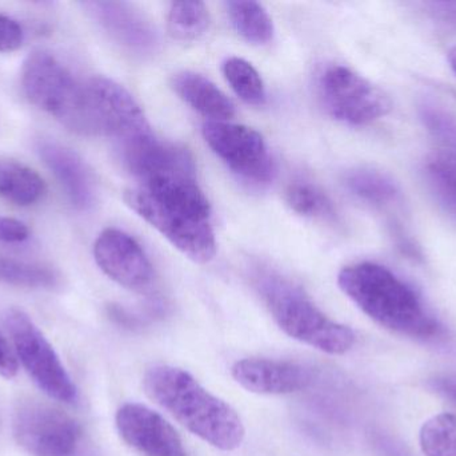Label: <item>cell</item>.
<instances>
[{
  "label": "cell",
  "mask_w": 456,
  "mask_h": 456,
  "mask_svg": "<svg viewBox=\"0 0 456 456\" xmlns=\"http://www.w3.org/2000/svg\"><path fill=\"white\" fill-rule=\"evenodd\" d=\"M143 387L158 406L216 449L232 452L243 444L246 431L235 410L184 369L152 367L144 375Z\"/></svg>",
  "instance_id": "1"
},
{
  "label": "cell",
  "mask_w": 456,
  "mask_h": 456,
  "mask_svg": "<svg viewBox=\"0 0 456 456\" xmlns=\"http://www.w3.org/2000/svg\"><path fill=\"white\" fill-rule=\"evenodd\" d=\"M338 284L362 312L388 331L415 339H433L442 332L415 289L383 265H351L339 273Z\"/></svg>",
  "instance_id": "2"
},
{
  "label": "cell",
  "mask_w": 456,
  "mask_h": 456,
  "mask_svg": "<svg viewBox=\"0 0 456 456\" xmlns=\"http://www.w3.org/2000/svg\"><path fill=\"white\" fill-rule=\"evenodd\" d=\"M21 87L32 104L72 133L104 134L88 85H82L48 51L37 50L27 56L21 69Z\"/></svg>",
  "instance_id": "3"
},
{
  "label": "cell",
  "mask_w": 456,
  "mask_h": 456,
  "mask_svg": "<svg viewBox=\"0 0 456 456\" xmlns=\"http://www.w3.org/2000/svg\"><path fill=\"white\" fill-rule=\"evenodd\" d=\"M256 286L273 320L292 339L329 355H343L355 344V335L347 326L327 318L291 281L262 272Z\"/></svg>",
  "instance_id": "4"
},
{
  "label": "cell",
  "mask_w": 456,
  "mask_h": 456,
  "mask_svg": "<svg viewBox=\"0 0 456 456\" xmlns=\"http://www.w3.org/2000/svg\"><path fill=\"white\" fill-rule=\"evenodd\" d=\"M5 327L12 340L16 358L32 382L48 398L61 403L77 402V390L56 351L23 311H8Z\"/></svg>",
  "instance_id": "5"
},
{
  "label": "cell",
  "mask_w": 456,
  "mask_h": 456,
  "mask_svg": "<svg viewBox=\"0 0 456 456\" xmlns=\"http://www.w3.org/2000/svg\"><path fill=\"white\" fill-rule=\"evenodd\" d=\"M12 435L31 456H77L82 444V430L71 417L34 399L16 406Z\"/></svg>",
  "instance_id": "6"
},
{
  "label": "cell",
  "mask_w": 456,
  "mask_h": 456,
  "mask_svg": "<svg viewBox=\"0 0 456 456\" xmlns=\"http://www.w3.org/2000/svg\"><path fill=\"white\" fill-rule=\"evenodd\" d=\"M319 95L331 117L353 126L375 122L393 106L382 88L342 64H332L322 72Z\"/></svg>",
  "instance_id": "7"
},
{
  "label": "cell",
  "mask_w": 456,
  "mask_h": 456,
  "mask_svg": "<svg viewBox=\"0 0 456 456\" xmlns=\"http://www.w3.org/2000/svg\"><path fill=\"white\" fill-rule=\"evenodd\" d=\"M125 201L136 214L192 261L206 264L216 257V241L210 221H203L170 208L141 187L127 190Z\"/></svg>",
  "instance_id": "8"
},
{
  "label": "cell",
  "mask_w": 456,
  "mask_h": 456,
  "mask_svg": "<svg viewBox=\"0 0 456 456\" xmlns=\"http://www.w3.org/2000/svg\"><path fill=\"white\" fill-rule=\"evenodd\" d=\"M203 137L211 150L241 178L256 184L273 178V158L265 139L254 129L211 120L203 126Z\"/></svg>",
  "instance_id": "9"
},
{
  "label": "cell",
  "mask_w": 456,
  "mask_h": 456,
  "mask_svg": "<svg viewBox=\"0 0 456 456\" xmlns=\"http://www.w3.org/2000/svg\"><path fill=\"white\" fill-rule=\"evenodd\" d=\"M87 85L103 133L117 141L118 149L154 134L138 102L119 83L109 78L96 77Z\"/></svg>",
  "instance_id": "10"
},
{
  "label": "cell",
  "mask_w": 456,
  "mask_h": 456,
  "mask_svg": "<svg viewBox=\"0 0 456 456\" xmlns=\"http://www.w3.org/2000/svg\"><path fill=\"white\" fill-rule=\"evenodd\" d=\"M98 267L111 280L130 291L143 292L151 286L154 269L142 246L127 233L106 229L94 245Z\"/></svg>",
  "instance_id": "11"
},
{
  "label": "cell",
  "mask_w": 456,
  "mask_h": 456,
  "mask_svg": "<svg viewBox=\"0 0 456 456\" xmlns=\"http://www.w3.org/2000/svg\"><path fill=\"white\" fill-rule=\"evenodd\" d=\"M120 438L146 456H186L181 436L158 412L143 404L128 403L115 417Z\"/></svg>",
  "instance_id": "12"
},
{
  "label": "cell",
  "mask_w": 456,
  "mask_h": 456,
  "mask_svg": "<svg viewBox=\"0 0 456 456\" xmlns=\"http://www.w3.org/2000/svg\"><path fill=\"white\" fill-rule=\"evenodd\" d=\"M232 377L249 393L286 395L305 390L313 382L310 369L291 361L243 359L232 367Z\"/></svg>",
  "instance_id": "13"
},
{
  "label": "cell",
  "mask_w": 456,
  "mask_h": 456,
  "mask_svg": "<svg viewBox=\"0 0 456 456\" xmlns=\"http://www.w3.org/2000/svg\"><path fill=\"white\" fill-rule=\"evenodd\" d=\"M86 12L120 45L136 53H149L157 45V35L142 13L127 3L83 2Z\"/></svg>",
  "instance_id": "14"
},
{
  "label": "cell",
  "mask_w": 456,
  "mask_h": 456,
  "mask_svg": "<svg viewBox=\"0 0 456 456\" xmlns=\"http://www.w3.org/2000/svg\"><path fill=\"white\" fill-rule=\"evenodd\" d=\"M37 150L63 187L69 203L77 211H88L95 203V187L77 153L53 141H40Z\"/></svg>",
  "instance_id": "15"
},
{
  "label": "cell",
  "mask_w": 456,
  "mask_h": 456,
  "mask_svg": "<svg viewBox=\"0 0 456 456\" xmlns=\"http://www.w3.org/2000/svg\"><path fill=\"white\" fill-rule=\"evenodd\" d=\"M174 91L192 109L216 122L235 115L232 101L208 78L192 71H182L171 80Z\"/></svg>",
  "instance_id": "16"
},
{
  "label": "cell",
  "mask_w": 456,
  "mask_h": 456,
  "mask_svg": "<svg viewBox=\"0 0 456 456\" xmlns=\"http://www.w3.org/2000/svg\"><path fill=\"white\" fill-rule=\"evenodd\" d=\"M45 195L42 177L24 163L0 158V198L18 206H31Z\"/></svg>",
  "instance_id": "17"
},
{
  "label": "cell",
  "mask_w": 456,
  "mask_h": 456,
  "mask_svg": "<svg viewBox=\"0 0 456 456\" xmlns=\"http://www.w3.org/2000/svg\"><path fill=\"white\" fill-rule=\"evenodd\" d=\"M422 171L439 205L456 221V155L434 153L425 161Z\"/></svg>",
  "instance_id": "18"
},
{
  "label": "cell",
  "mask_w": 456,
  "mask_h": 456,
  "mask_svg": "<svg viewBox=\"0 0 456 456\" xmlns=\"http://www.w3.org/2000/svg\"><path fill=\"white\" fill-rule=\"evenodd\" d=\"M346 187L354 195L374 206H390L401 197L395 182L380 171L359 169L346 176Z\"/></svg>",
  "instance_id": "19"
},
{
  "label": "cell",
  "mask_w": 456,
  "mask_h": 456,
  "mask_svg": "<svg viewBox=\"0 0 456 456\" xmlns=\"http://www.w3.org/2000/svg\"><path fill=\"white\" fill-rule=\"evenodd\" d=\"M231 23L244 39L265 45L273 37V24L262 4L256 2H228Z\"/></svg>",
  "instance_id": "20"
},
{
  "label": "cell",
  "mask_w": 456,
  "mask_h": 456,
  "mask_svg": "<svg viewBox=\"0 0 456 456\" xmlns=\"http://www.w3.org/2000/svg\"><path fill=\"white\" fill-rule=\"evenodd\" d=\"M168 32L174 39L191 42L200 39L210 27V13L205 3L176 2L168 12Z\"/></svg>",
  "instance_id": "21"
},
{
  "label": "cell",
  "mask_w": 456,
  "mask_h": 456,
  "mask_svg": "<svg viewBox=\"0 0 456 456\" xmlns=\"http://www.w3.org/2000/svg\"><path fill=\"white\" fill-rule=\"evenodd\" d=\"M0 283L24 288L50 289L58 284V275L43 265L19 261L0 254Z\"/></svg>",
  "instance_id": "22"
},
{
  "label": "cell",
  "mask_w": 456,
  "mask_h": 456,
  "mask_svg": "<svg viewBox=\"0 0 456 456\" xmlns=\"http://www.w3.org/2000/svg\"><path fill=\"white\" fill-rule=\"evenodd\" d=\"M420 449L426 456H456V415L439 414L422 426Z\"/></svg>",
  "instance_id": "23"
},
{
  "label": "cell",
  "mask_w": 456,
  "mask_h": 456,
  "mask_svg": "<svg viewBox=\"0 0 456 456\" xmlns=\"http://www.w3.org/2000/svg\"><path fill=\"white\" fill-rule=\"evenodd\" d=\"M224 74L239 98L246 104L260 106L265 101V88L259 72L241 58H230L224 62Z\"/></svg>",
  "instance_id": "24"
},
{
  "label": "cell",
  "mask_w": 456,
  "mask_h": 456,
  "mask_svg": "<svg viewBox=\"0 0 456 456\" xmlns=\"http://www.w3.org/2000/svg\"><path fill=\"white\" fill-rule=\"evenodd\" d=\"M289 208L297 213L313 219H334L331 200L318 187L310 182H294L286 192Z\"/></svg>",
  "instance_id": "25"
},
{
  "label": "cell",
  "mask_w": 456,
  "mask_h": 456,
  "mask_svg": "<svg viewBox=\"0 0 456 456\" xmlns=\"http://www.w3.org/2000/svg\"><path fill=\"white\" fill-rule=\"evenodd\" d=\"M419 115L423 125L444 146L452 149L456 155V118L449 112L434 104L425 101L419 104Z\"/></svg>",
  "instance_id": "26"
},
{
  "label": "cell",
  "mask_w": 456,
  "mask_h": 456,
  "mask_svg": "<svg viewBox=\"0 0 456 456\" xmlns=\"http://www.w3.org/2000/svg\"><path fill=\"white\" fill-rule=\"evenodd\" d=\"M24 42V31L20 24L10 16L0 15V53H13Z\"/></svg>",
  "instance_id": "27"
},
{
  "label": "cell",
  "mask_w": 456,
  "mask_h": 456,
  "mask_svg": "<svg viewBox=\"0 0 456 456\" xmlns=\"http://www.w3.org/2000/svg\"><path fill=\"white\" fill-rule=\"evenodd\" d=\"M29 237V229L24 222L0 216V243H23Z\"/></svg>",
  "instance_id": "28"
},
{
  "label": "cell",
  "mask_w": 456,
  "mask_h": 456,
  "mask_svg": "<svg viewBox=\"0 0 456 456\" xmlns=\"http://www.w3.org/2000/svg\"><path fill=\"white\" fill-rule=\"evenodd\" d=\"M18 369L16 353L13 352L4 335L0 332V377L13 379L18 375Z\"/></svg>",
  "instance_id": "29"
},
{
  "label": "cell",
  "mask_w": 456,
  "mask_h": 456,
  "mask_svg": "<svg viewBox=\"0 0 456 456\" xmlns=\"http://www.w3.org/2000/svg\"><path fill=\"white\" fill-rule=\"evenodd\" d=\"M422 5L428 15L456 29V2H428Z\"/></svg>",
  "instance_id": "30"
},
{
  "label": "cell",
  "mask_w": 456,
  "mask_h": 456,
  "mask_svg": "<svg viewBox=\"0 0 456 456\" xmlns=\"http://www.w3.org/2000/svg\"><path fill=\"white\" fill-rule=\"evenodd\" d=\"M439 388H441L442 393L446 394L449 398L456 402V379L441 380Z\"/></svg>",
  "instance_id": "31"
},
{
  "label": "cell",
  "mask_w": 456,
  "mask_h": 456,
  "mask_svg": "<svg viewBox=\"0 0 456 456\" xmlns=\"http://www.w3.org/2000/svg\"><path fill=\"white\" fill-rule=\"evenodd\" d=\"M449 63L452 66V71L455 72L456 75V47L452 48L449 51Z\"/></svg>",
  "instance_id": "32"
}]
</instances>
